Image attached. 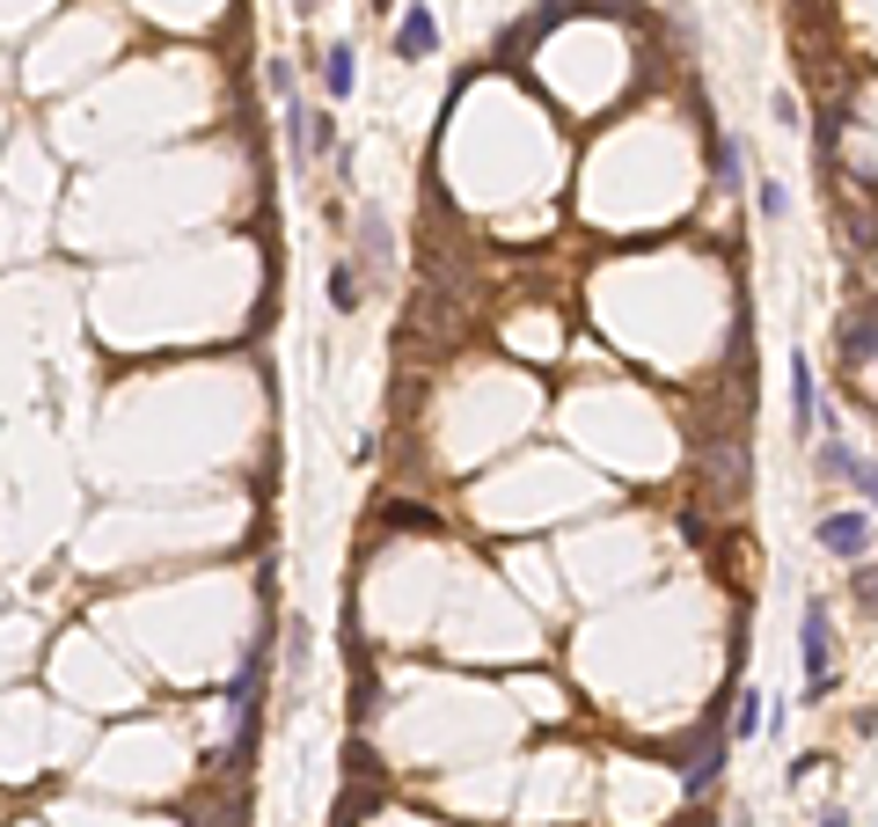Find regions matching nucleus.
<instances>
[{
  "label": "nucleus",
  "instance_id": "obj_8",
  "mask_svg": "<svg viewBox=\"0 0 878 827\" xmlns=\"http://www.w3.org/2000/svg\"><path fill=\"white\" fill-rule=\"evenodd\" d=\"M359 257H366L373 271L395 257V235H389V220H381V205H359Z\"/></svg>",
  "mask_w": 878,
  "mask_h": 827
},
{
  "label": "nucleus",
  "instance_id": "obj_6",
  "mask_svg": "<svg viewBox=\"0 0 878 827\" xmlns=\"http://www.w3.org/2000/svg\"><path fill=\"white\" fill-rule=\"evenodd\" d=\"M432 45H439L432 8H425V0H411V8H403V23H395V59H425Z\"/></svg>",
  "mask_w": 878,
  "mask_h": 827
},
{
  "label": "nucleus",
  "instance_id": "obj_1",
  "mask_svg": "<svg viewBox=\"0 0 878 827\" xmlns=\"http://www.w3.org/2000/svg\"><path fill=\"white\" fill-rule=\"evenodd\" d=\"M571 15H615V0H542L535 15H520V23L498 37V67H520V59H527L557 23H571Z\"/></svg>",
  "mask_w": 878,
  "mask_h": 827
},
{
  "label": "nucleus",
  "instance_id": "obj_2",
  "mask_svg": "<svg viewBox=\"0 0 878 827\" xmlns=\"http://www.w3.org/2000/svg\"><path fill=\"white\" fill-rule=\"evenodd\" d=\"M798 659H805V674H812V682H834V615H828V601H805V615H798Z\"/></svg>",
  "mask_w": 878,
  "mask_h": 827
},
{
  "label": "nucleus",
  "instance_id": "obj_22",
  "mask_svg": "<svg viewBox=\"0 0 878 827\" xmlns=\"http://www.w3.org/2000/svg\"><path fill=\"white\" fill-rule=\"evenodd\" d=\"M293 8H300V15H316V8H322V0H293Z\"/></svg>",
  "mask_w": 878,
  "mask_h": 827
},
{
  "label": "nucleus",
  "instance_id": "obj_19",
  "mask_svg": "<svg viewBox=\"0 0 878 827\" xmlns=\"http://www.w3.org/2000/svg\"><path fill=\"white\" fill-rule=\"evenodd\" d=\"M856 601H864V609H878V571H856Z\"/></svg>",
  "mask_w": 878,
  "mask_h": 827
},
{
  "label": "nucleus",
  "instance_id": "obj_12",
  "mask_svg": "<svg viewBox=\"0 0 878 827\" xmlns=\"http://www.w3.org/2000/svg\"><path fill=\"white\" fill-rule=\"evenodd\" d=\"M856 462H864V454H856L850 439H842V433H828V447H820V476H828V484H850V476H856Z\"/></svg>",
  "mask_w": 878,
  "mask_h": 827
},
{
  "label": "nucleus",
  "instance_id": "obj_11",
  "mask_svg": "<svg viewBox=\"0 0 878 827\" xmlns=\"http://www.w3.org/2000/svg\"><path fill=\"white\" fill-rule=\"evenodd\" d=\"M352 81H359V67H352V45L322 51V96H330V103H344V96H352Z\"/></svg>",
  "mask_w": 878,
  "mask_h": 827
},
{
  "label": "nucleus",
  "instance_id": "obj_20",
  "mask_svg": "<svg viewBox=\"0 0 878 827\" xmlns=\"http://www.w3.org/2000/svg\"><path fill=\"white\" fill-rule=\"evenodd\" d=\"M812 827H856V820H850V813H842V805H834V813H820V820H812Z\"/></svg>",
  "mask_w": 878,
  "mask_h": 827
},
{
  "label": "nucleus",
  "instance_id": "obj_13",
  "mask_svg": "<svg viewBox=\"0 0 878 827\" xmlns=\"http://www.w3.org/2000/svg\"><path fill=\"white\" fill-rule=\"evenodd\" d=\"M359 300H366V293H359V264H330V308H337V316H352Z\"/></svg>",
  "mask_w": 878,
  "mask_h": 827
},
{
  "label": "nucleus",
  "instance_id": "obj_18",
  "mask_svg": "<svg viewBox=\"0 0 878 827\" xmlns=\"http://www.w3.org/2000/svg\"><path fill=\"white\" fill-rule=\"evenodd\" d=\"M850 491H864V498H871V506H878V462H856V476H850Z\"/></svg>",
  "mask_w": 878,
  "mask_h": 827
},
{
  "label": "nucleus",
  "instance_id": "obj_21",
  "mask_svg": "<svg viewBox=\"0 0 878 827\" xmlns=\"http://www.w3.org/2000/svg\"><path fill=\"white\" fill-rule=\"evenodd\" d=\"M732 827H755V813H747V805H732Z\"/></svg>",
  "mask_w": 878,
  "mask_h": 827
},
{
  "label": "nucleus",
  "instance_id": "obj_23",
  "mask_svg": "<svg viewBox=\"0 0 878 827\" xmlns=\"http://www.w3.org/2000/svg\"><path fill=\"white\" fill-rule=\"evenodd\" d=\"M366 8H373V15H381V8H395V0H366Z\"/></svg>",
  "mask_w": 878,
  "mask_h": 827
},
{
  "label": "nucleus",
  "instance_id": "obj_15",
  "mask_svg": "<svg viewBox=\"0 0 878 827\" xmlns=\"http://www.w3.org/2000/svg\"><path fill=\"white\" fill-rule=\"evenodd\" d=\"M812 146H820V162H834V146H842V103H828V110H820V125H812Z\"/></svg>",
  "mask_w": 878,
  "mask_h": 827
},
{
  "label": "nucleus",
  "instance_id": "obj_17",
  "mask_svg": "<svg viewBox=\"0 0 878 827\" xmlns=\"http://www.w3.org/2000/svg\"><path fill=\"white\" fill-rule=\"evenodd\" d=\"M308 154H337V118H308Z\"/></svg>",
  "mask_w": 878,
  "mask_h": 827
},
{
  "label": "nucleus",
  "instance_id": "obj_7",
  "mask_svg": "<svg viewBox=\"0 0 878 827\" xmlns=\"http://www.w3.org/2000/svg\"><path fill=\"white\" fill-rule=\"evenodd\" d=\"M373 520H381L389 535H439V512L432 506H411V498H389Z\"/></svg>",
  "mask_w": 878,
  "mask_h": 827
},
{
  "label": "nucleus",
  "instance_id": "obj_4",
  "mask_svg": "<svg viewBox=\"0 0 878 827\" xmlns=\"http://www.w3.org/2000/svg\"><path fill=\"white\" fill-rule=\"evenodd\" d=\"M834 352H842V366H871L878 359V300L842 308V322H834Z\"/></svg>",
  "mask_w": 878,
  "mask_h": 827
},
{
  "label": "nucleus",
  "instance_id": "obj_16",
  "mask_svg": "<svg viewBox=\"0 0 878 827\" xmlns=\"http://www.w3.org/2000/svg\"><path fill=\"white\" fill-rule=\"evenodd\" d=\"M755 205H761V220H791V191H783V176H761Z\"/></svg>",
  "mask_w": 878,
  "mask_h": 827
},
{
  "label": "nucleus",
  "instance_id": "obj_3",
  "mask_svg": "<svg viewBox=\"0 0 878 827\" xmlns=\"http://www.w3.org/2000/svg\"><path fill=\"white\" fill-rule=\"evenodd\" d=\"M871 542H878V528H871V512H864V506L828 512V520H820V550L842 557V564H864V557H871Z\"/></svg>",
  "mask_w": 878,
  "mask_h": 827
},
{
  "label": "nucleus",
  "instance_id": "obj_5",
  "mask_svg": "<svg viewBox=\"0 0 878 827\" xmlns=\"http://www.w3.org/2000/svg\"><path fill=\"white\" fill-rule=\"evenodd\" d=\"M820 381H812V359H805V352H791V425H798V433H812V425H820Z\"/></svg>",
  "mask_w": 878,
  "mask_h": 827
},
{
  "label": "nucleus",
  "instance_id": "obj_10",
  "mask_svg": "<svg viewBox=\"0 0 878 827\" xmlns=\"http://www.w3.org/2000/svg\"><path fill=\"white\" fill-rule=\"evenodd\" d=\"M717 777H725V747L710 740L703 755H696V761H688V769H681V799H703V791H710V783H717Z\"/></svg>",
  "mask_w": 878,
  "mask_h": 827
},
{
  "label": "nucleus",
  "instance_id": "obj_9",
  "mask_svg": "<svg viewBox=\"0 0 878 827\" xmlns=\"http://www.w3.org/2000/svg\"><path fill=\"white\" fill-rule=\"evenodd\" d=\"M747 154H739V140H725V132H710V184H717V191H739V184H747Z\"/></svg>",
  "mask_w": 878,
  "mask_h": 827
},
{
  "label": "nucleus",
  "instance_id": "obj_14",
  "mask_svg": "<svg viewBox=\"0 0 878 827\" xmlns=\"http://www.w3.org/2000/svg\"><path fill=\"white\" fill-rule=\"evenodd\" d=\"M761 704H769L761 688H739V704H732V732H739V740H755V732H761Z\"/></svg>",
  "mask_w": 878,
  "mask_h": 827
}]
</instances>
